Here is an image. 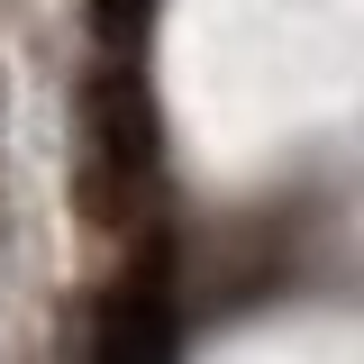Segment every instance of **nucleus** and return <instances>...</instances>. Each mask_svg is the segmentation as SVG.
<instances>
[{
    "label": "nucleus",
    "mask_w": 364,
    "mask_h": 364,
    "mask_svg": "<svg viewBox=\"0 0 364 364\" xmlns=\"http://www.w3.org/2000/svg\"><path fill=\"white\" fill-rule=\"evenodd\" d=\"M91 155H100L109 191H136L155 173V100H146L136 64H100V82H91Z\"/></svg>",
    "instance_id": "f257e3e1"
},
{
    "label": "nucleus",
    "mask_w": 364,
    "mask_h": 364,
    "mask_svg": "<svg viewBox=\"0 0 364 364\" xmlns=\"http://www.w3.org/2000/svg\"><path fill=\"white\" fill-rule=\"evenodd\" d=\"M82 364H173V301H164V273H119L91 310V346Z\"/></svg>",
    "instance_id": "f03ea898"
},
{
    "label": "nucleus",
    "mask_w": 364,
    "mask_h": 364,
    "mask_svg": "<svg viewBox=\"0 0 364 364\" xmlns=\"http://www.w3.org/2000/svg\"><path fill=\"white\" fill-rule=\"evenodd\" d=\"M146 18H155V0H91V28L119 46V55H128V46L146 37Z\"/></svg>",
    "instance_id": "7ed1b4c3"
}]
</instances>
